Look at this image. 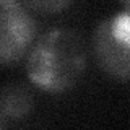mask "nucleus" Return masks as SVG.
<instances>
[{
    "label": "nucleus",
    "instance_id": "nucleus-8",
    "mask_svg": "<svg viewBox=\"0 0 130 130\" xmlns=\"http://www.w3.org/2000/svg\"><path fill=\"white\" fill-rule=\"evenodd\" d=\"M2 127H5V122H3L2 119H0V128H2Z\"/></svg>",
    "mask_w": 130,
    "mask_h": 130
},
{
    "label": "nucleus",
    "instance_id": "nucleus-4",
    "mask_svg": "<svg viewBox=\"0 0 130 130\" xmlns=\"http://www.w3.org/2000/svg\"><path fill=\"white\" fill-rule=\"evenodd\" d=\"M34 98L29 88L10 83L0 89V119L3 122H20L32 111Z\"/></svg>",
    "mask_w": 130,
    "mask_h": 130
},
{
    "label": "nucleus",
    "instance_id": "nucleus-2",
    "mask_svg": "<svg viewBox=\"0 0 130 130\" xmlns=\"http://www.w3.org/2000/svg\"><path fill=\"white\" fill-rule=\"evenodd\" d=\"M91 52L96 65L109 78L128 81L130 68V18L128 10L103 20L91 39Z\"/></svg>",
    "mask_w": 130,
    "mask_h": 130
},
{
    "label": "nucleus",
    "instance_id": "nucleus-3",
    "mask_svg": "<svg viewBox=\"0 0 130 130\" xmlns=\"http://www.w3.org/2000/svg\"><path fill=\"white\" fill-rule=\"evenodd\" d=\"M38 39V23L20 2L0 7V67L24 60Z\"/></svg>",
    "mask_w": 130,
    "mask_h": 130
},
{
    "label": "nucleus",
    "instance_id": "nucleus-7",
    "mask_svg": "<svg viewBox=\"0 0 130 130\" xmlns=\"http://www.w3.org/2000/svg\"><path fill=\"white\" fill-rule=\"evenodd\" d=\"M119 2L122 3V5H124V8H125V10H128V5H130V0H119Z\"/></svg>",
    "mask_w": 130,
    "mask_h": 130
},
{
    "label": "nucleus",
    "instance_id": "nucleus-6",
    "mask_svg": "<svg viewBox=\"0 0 130 130\" xmlns=\"http://www.w3.org/2000/svg\"><path fill=\"white\" fill-rule=\"evenodd\" d=\"M13 2H18V0H0V7L8 5V3H13Z\"/></svg>",
    "mask_w": 130,
    "mask_h": 130
},
{
    "label": "nucleus",
    "instance_id": "nucleus-1",
    "mask_svg": "<svg viewBox=\"0 0 130 130\" xmlns=\"http://www.w3.org/2000/svg\"><path fill=\"white\" fill-rule=\"evenodd\" d=\"M88 49L68 28H55L34 41L26 57V75L36 88L62 94L75 88L86 70Z\"/></svg>",
    "mask_w": 130,
    "mask_h": 130
},
{
    "label": "nucleus",
    "instance_id": "nucleus-5",
    "mask_svg": "<svg viewBox=\"0 0 130 130\" xmlns=\"http://www.w3.org/2000/svg\"><path fill=\"white\" fill-rule=\"evenodd\" d=\"M28 11L42 16L59 15L73 3V0H18Z\"/></svg>",
    "mask_w": 130,
    "mask_h": 130
}]
</instances>
